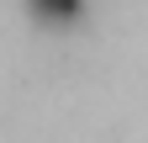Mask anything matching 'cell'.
I'll list each match as a JSON object with an SVG mask.
<instances>
[{
  "mask_svg": "<svg viewBox=\"0 0 148 143\" xmlns=\"http://www.w3.org/2000/svg\"><path fill=\"white\" fill-rule=\"evenodd\" d=\"M32 11L42 16V21H74V16L85 11V0H32Z\"/></svg>",
  "mask_w": 148,
  "mask_h": 143,
  "instance_id": "obj_1",
  "label": "cell"
}]
</instances>
